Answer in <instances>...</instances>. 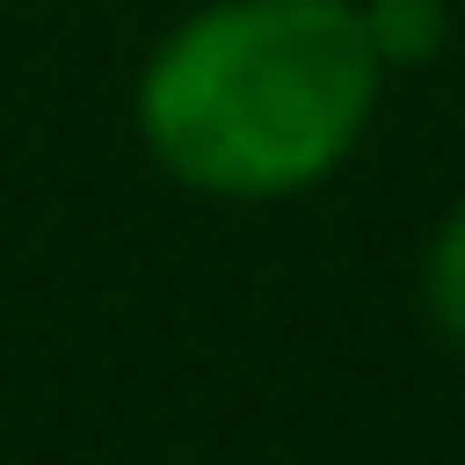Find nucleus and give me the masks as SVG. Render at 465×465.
Segmentation results:
<instances>
[{
  "label": "nucleus",
  "instance_id": "nucleus-1",
  "mask_svg": "<svg viewBox=\"0 0 465 465\" xmlns=\"http://www.w3.org/2000/svg\"><path fill=\"white\" fill-rule=\"evenodd\" d=\"M382 75L358 0H216L150 50L134 125L200 200H291L349 166Z\"/></svg>",
  "mask_w": 465,
  "mask_h": 465
},
{
  "label": "nucleus",
  "instance_id": "nucleus-3",
  "mask_svg": "<svg viewBox=\"0 0 465 465\" xmlns=\"http://www.w3.org/2000/svg\"><path fill=\"white\" fill-rule=\"evenodd\" d=\"M424 308H432L440 341H449V349H465V200L440 216L432 250H424Z\"/></svg>",
  "mask_w": 465,
  "mask_h": 465
},
{
  "label": "nucleus",
  "instance_id": "nucleus-2",
  "mask_svg": "<svg viewBox=\"0 0 465 465\" xmlns=\"http://www.w3.org/2000/svg\"><path fill=\"white\" fill-rule=\"evenodd\" d=\"M358 17L382 67H424L449 42V0H358Z\"/></svg>",
  "mask_w": 465,
  "mask_h": 465
}]
</instances>
